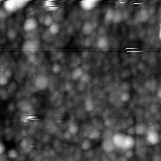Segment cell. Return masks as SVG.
Returning a JSON list of instances; mask_svg holds the SVG:
<instances>
[{
    "instance_id": "obj_26",
    "label": "cell",
    "mask_w": 161,
    "mask_h": 161,
    "mask_svg": "<svg viewBox=\"0 0 161 161\" xmlns=\"http://www.w3.org/2000/svg\"><path fill=\"white\" fill-rule=\"evenodd\" d=\"M8 156L11 159H15L18 157V153L14 149H11L8 152Z\"/></svg>"
},
{
    "instance_id": "obj_9",
    "label": "cell",
    "mask_w": 161,
    "mask_h": 161,
    "mask_svg": "<svg viewBox=\"0 0 161 161\" xmlns=\"http://www.w3.org/2000/svg\"><path fill=\"white\" fill-rule=\"evenodd\" d=\"M150 16V15L149 14L148 8L145 7H143L139 10L137 16L138 20L142 23H145L149 19Z\"/></svg>"
},
{
    "instance_id": "obj_14",
    "label": "cell",
    "mask_w": 161,
    "mask_h": 161,
    "mask_svg": "<svg viewBox=\"0 0 161 161\" xmlns=\"http://www.w3.org/2000/svg\"><path fill=\"white\" fill-rule=\"evenodd\" d=\"M84 70L80 67H77L75 68L72 72V78L74 80L80 79L82 75L84 74Z\"/></svg>"
},
{
    "instance_id": "obj_3",
    "label": "cell",
    "mask_w": 161,
    "mask_h": 161,
    "mask_svg": "<svg viewBox=\"0 0 161 161\" xmlns=\"http://www.w3.org/2000/svg\"><path fill=\"white\" fill-rule=\"evenodd\" d=\"M38 23L37 20L34 18H27L23 23V30L29 33L33 31L38 28Z\"/></svg>"
},
{
    "instance_id": "obj_11",
    "label": "cell",
    "mask_w": 161,
    "mask_h": 161,
    "mask_svg": "<svg viewBox=\"0 0 161 161\" xmlns=\"http://www.w3.org/2000/svg\"><path fill=\"white\" fill-rule=\"evenodd\" d=\"M96 45L99 49L103 50H108L109 47V42L108 38L105 36H100L97 40Z\"/></svg>"
},
{
    "instance_id": "obj_16",
    "label": "cell",
    "mask_w": 161,
    "mask_h": 161,
    "mask_svg": "<svg viewBox=\"0 0 161 161\" xmlns=\"http://www.w3.org/2000/svg\"><path fill=\"white\" fill-rule=\"evenodd\" d=\"M123 20V15H122V11L119 9L114 10V16L113 18L112 22L114 23H119Z\"/></svg>"
},
{
    "instance_id": "obj_31",
    "label": "cell",
    "mask_w": 161,
    "mask_h": 161,
    "mask_svg": "<svg viewBox=\"0 0 161 161\" xmlns=\"http://www.w3.org/2000/svg\"><path fill=\"white\" fill-rule=\"evenodd\" d=\"M6 17H7V12L6 11V10L4 8L0 9V18L4 19Z\"/></svg>"
},
{
    "instance_id": "obj_12",
    "label": "cell",
    "mask_w": 161,
    "mask_h": 161,
    "mask_svg": "<svg viewBox=\"0 0 161 161\" xmlns=\"http://www.w3.org/2000/svg\"><path fill=\"white\" fill-rule=\"evenodd\" d=\"M94 31V26L90 21H86L82 25L81 31L85 35H91Z\"/></svg>"
},
{
    "instance_id": "obj_24",
    "label": "cell",
    "mask_w": 161,
    "mask_h": 161,
    "mask_svg": "<svg viewBox=\"0 0 161 161\" xmlns=\"http://www.w3.org/2000/svg\"><path fill=\"white\" fill-rule=\"evenodd\" d=\"M9 77H8L4 73L0 74V85L1 86H5L9 82Z\"/></svg>"
},
{
    "instance_id": "obj_23",
    "label": "cell",
    "mask_w": 161,
    "mask_h": 161,
    "mask_svg": "<svg viewBox=\"0 0 161 161\" xmlns=\"http://www.w3.org/2000/svg\"><path fill=\"white\" fill-rule=\"evenodd\" d=\"M91 147V143L89 139H84L82 140L81 143V148L84 150H89Z\"/></svg>"
},
{
    "instance_id": "obj_5",
    "label": "cell",
    "mask_w": 161,
    "mask_h": 161,
    "mask_svg": "<svg viewBox=\"0 0 161 161\" xmlns=\"http://www.w3.org/2000/svg\"><path fill=\"white\" fill-rule=\"evenodd\" d=\"M125 136H126L125 135L121 133H117L113 135L111 139L116 148H122Z\"/></svg>"
},
{
    "instance_id": "obj_20",
    "label": "cell",
    "mask_w": 161,
    "mask_h": 161,
    "mask_svg": "<svg viewBox=\"0 0 161 161\" xmlns=\"http://www.w3.org/2000/svg\"><path fill=\"white\" fill-rule=\"evenodd\" d=\"M79 131V127L77 125V124H75L74 122H71L70 123L69 125V128H68V131L72 135L73 134H75L78 132Z\"/></svg>"
},
{
    "instance_id": "obj_30",
    "label": "cell",
    "mask_w": 161,
    "mask_h": 161,
    "mask_svg": "<svg viewBox=\"0 0 161 161\" xmlns=\"http://www.w3.org/2000/svg\"><path fill=\"white\" fill-rule=\"evenodd\" d=\"M20 145H21V147L23 149H25L26 148L28 147H29V142L28 141L27 139L26 138H24L22 140V141L21 142V143H20Z\"/></svg>"
},
{
    "instance_id": "obj_1",
    "label": "cell",
    "mask_w": 161,
    "mask_h": 161,
    "mask_svg": "<svg viewBox=\"0 0 161 161\" xmlns=\"http://www.w3.org/2000/svg\"><path fill=\"white\" fill-rule=\"evenodd\" d=\"M40 48V42L36 39H29L23 44L22 50L27 53H33L37 52Z\"/></svg>"
},
{
    "instance_id": "obj_36",
    "label": "cell",
    "mask_w": 161,
    "mask_h": 161,
    "mask_svg": "<svg viewBox=\"0 0 161 161\" xmlns=\"http://www.w3.org/2000/svg\"><path fill=\"white\" fill-rule=\"evenodd\" d=\"M91 45V40L90 38H86L84 41V45L86 47H89Z\"/></svg>"
},
{
    "instance_id": "obj_21",
    "label": "cell",
    "mask_w": 161,
    "mask_h": 161,
    "mask_svg": "<svg viewBox=\"0 0 161 161\" xmlns=\"http://www.w3.org/2000/svg\"><path fill=\"white\" fill-rule=\"evenodd\" d=\"M84 104H85V108L87 111H91L94 109L93 101L90 98H87L86 99Z\"/></svg>"
},
{
    "instance_id": "obj_17",
    "label": "cell",
    "mask_w": 161,
    "mask_h": 161,
    "mask_svg": "<svg viewBox=\"0 0 161 161\" xmlns=\"http://www.w3.org/2000/svg\"><path fill=\"white\" fill-rule=\"evenodd\" d=\"M60 30L59 25L57 23H53L48 27V32L51 35H57Z\"/></svg>"
},
{
    "instance_id": "obj_25",
    "label": "cell",
    "mask_w": 161,
    "mask_h": 161,
    "mask_svg": "<svg viewBox=\"0 0 161 161\" xmlns=\"http://www.w3.org/2000/svg\"><path fill=\"white\" fill-rule=\"evenodd\" d=\"M7 35H8V37L9 40H14L16 38L18 34H17V32L14 30V29H9L8 30V33H7Z\"/></svg>"
},
{
    "instance_id": "obj_29",
    "label": "cell",
    "mask_w": 161,
    "mask_h": 161,
    "mask_svg": "<svg viewBox=\"0 0 161 161\" xmlns=\"http://www.w3.org/2000/svg\"><path fill=\"white\" fill-rule=\"evenodd\" d=\"M62 70V67L59 64H54L52 65V70L53 73L55 74H58Z\"/></svg>"
},
{
    "instance_id": "obj_18",
    "label": "cell",
    "mask_w": 161,
    "mask_h": 161,
    "mask_svg": "<svg viewBox=\"0 0 161 161\" xmlns=\"http://www.w3.org/2000/svg\"><path fill=\"white\" fill-rule=\"evenodd\" d=\"M45 6L49 11H55L58 9V7L54 4L53 1H48L45 2Z\"/></svg>"
},
{
    "instance_id": "obj_4",
    "label": "cell",
    "mask_w": 161,
    "mask_h": 161,
    "mask_svg": "<svg viewBox=\"0 0 161 161\" xmlns=\"http://www.w3.org/2000/svg\"><path fill=\"white\" fill-rule=\"evenodd\" d=\"M3 8L7 13H12L19 9L18 0H8L3 3Z\"/></svg>"
},
{
    "instance_id": "obj_28",
    "label": "cell",
    "mask_w": 161,
    "mask_h": 161,
    "mask_svg": "<svg viewBox=\"0 0 161 161\" xmlns=\"http://www.w3.org/2000/svg\"><path fill=\"white\" fill-rule=\"evenodd\" d=\"M130 96L127 92H123L121 95H120V99L123 101V102H127L130 100Z\"/></svg>"
},
{
    "instance_id": "obj_37",
    "label": "cell",
    "mask_w": 161,
    "mask_h": 161,
    "mask_svg": "<svg viewBox=\"0 0 161 161\" xmlns=\"http://www.w3.org/2000/svg\"><path fill=\"white\" fill-rule=\"evenodd\" d=\"M128 133L130 134L129 135H131L132 136L133 134L135 133V130H134V128H130L129 130H128Z\"/></svg>"
},
{
    "instance_id": "obj_22",
    "label": "cell",
    "mask_w": 161,
    "mask_h": 161,
    "mask_svg": "<svg viewBox=\"0 0 161 161\" xmlns=\"http://www.w3.org/2000/svg\"><path fill=\"white\" fill-rule=\"evenodd\" d=\"M100 136V133L97 130H93L89 132L88 134V137L91 140H95Z\"/></svg>"
},
{
    "instance_id": "obj_7",
    "label": "cell",
    "mask_w": 161,
    "mask_h": 161,
    "mask_svg": "<svg viewBox=\"0 0 161 161\" xmlns=\"http://www.w3.org/2000/svg\"><path fill=\"white\" fill-rule=\"evenodd\" d=\"M146 140L148 143L152 145H157L160 141L159 135L155 130L150 131L146 136Z\"/></svg>"
},
{
    "instance_id": "obj_38",
    "label": "cell",
    "mask_w": 161,
    "mask_h": 161,
    "mask_svg": "<svg viewBox=\"0 0 161 161\" xmlns=\"http://www.w3.org/2000/svg\"><path fill=\"white\" fill-rule=\"evenodd\" d=\"M158 97L159 98L161 97V96H160V89L158 90Z\"/></svg>"
},
{
    "instance_id": "obj_34",
    "label": "cell",
    "mask_w": 161,
    "mask_h": 161,
    "mask_svg": "<svg viewBox=\"0 0 161 161\" xmlns=\"http://www.w3.org/2000/svg\"><path fill=\"white\" fill-rule=\"evenodd\" d=\"M122 15H123V19H127L129 17V13L128 11L125 10L124 11H122Z\"/></svg>"
},
{
    "instance_id": "obj_6",
    "label": "cell",
    "mask_w": 161,
    "mask_h": 161,
    "mask_svg": "<svg viewBox=\"0 0 161 161\" xmlns=\"http://www.w3.org/2000/svg\"><path fill=\"white\" fill-rule=\"evenodd\" d=\"M99 3L98 1L96 0H84L80 2V7L85 11H91L94 9Z\"/></svg>"
},
{
    "instance_id": "obj_32",
    "label": "cell",
    "mask_w": 161,
    "mask_h": 161,
    "mask_svg": "<svg viewBox=\"0 0 161 161\" xmlns=\"http://www.w3.org/2000/svg\"><path fill=\"white\" fill-rule=\"evenodd\" d=\"M22 106H21V108L23 110V111H28V108H30L31 105L30 104H28V103H22Z\"/></svg>"
},
{
    "instance_id": "obj_8",
    "label": "cell",
    "mask_w": 161,
    "mask_h": 161,
    "mask_svg": "<svg viewBox=\"0 0 161 161\" xmlns=\"http://www.w3.org/2000/svg\"><path fill=\"white\" fill-rule=\"evenodd\" d=\"M135 145V138L131 136V135H126L122 148L123 150H131Z\"/></svg>"
},
{
    "instance_id": "obj_13",
    "label": "cell",
    "mask_w": 161,
    "mask_h": 161,
    "mask_svg": "<svg viewBox=\"0 0 161 161\" xmlns=\"http://www.w3.org/2000/svg\"><path fill=\"white\" fill-rule=\"evenodd\" d=\"M135 133L138 135H142L147 132V126L143 123H138L134 127Z\"/></svg>"
},
{
    "instance_id": "obj_27",
    "label": "cell",
    "mask_w": 161,
    "mask_h": 161,
    "mask_svg": "<svg viewBox=\"0 0 161 161\" xmlns=\"http://www.w3.org/2000/svg\"><path fill=\"white\" fill-rule=\"evenodd\" d=\"M90 79H91V77L87 73H84V74L82 75V77L80 79V82L82 83H84V84L89 82L90 81Z\"/></svg>"
},
{
    "instance_id": "obj_10",
    "label": "cell",
    "mask_w": 161,
    "mask_h": 161,
    "mask_svg": "<svg viewBox=\"0 0 161 161\" xmlns=\"http://www.w3.org/2000/svg\"><path fill=\"white\" fill-rule=\"evenodd\" d=\"M103 149L106 152H111L114 151L116 148L115 145H114L111 138H106L103 140L101 144Z\"/></svg>"
},
{
    "instance_id": "obj_19",
    "label": "cell",
    "mask_w": 161,
    "mask_h": 161,
    "mask_svg": "<svg viewBox=\"0 0 161 161\" xmlns=\"http://www.w3.org/2000/svg\"><path fill=\"white\" fill-rule=\"evenodd\" d=\"M43 25L47 26H50L53 23V18L50 14H47L45 16L43 21Z\"/></svg>"
},
{
    "instance_id": "obj_35",
    "label": "cell",
    "mask_w": 161,
    "mask_h": 161,
    "mask_svg": "<svg viewBox=\"0 0 161 161\" xmlns=\"http://www.w3.org/2000/svg\"><path fill=\"white\" fill-rule=\"evenodd\" d=\"M5 147H4V145L2 143H1L0 142V156L2 155V154H3V153L4 152V151H5Z\"/></svg>"
},
{
    "instance_id": "obj_39",
    "label": "cell",
    "mask_w": 161,
    "mask_h": 161,
    "mask_svg": "<svg viewBox=\"0 0 161 161\" xmlns=\"http://www.w3.org/2000/svg\"><path fill=\"white\" fill-rule=\"evenodd\" d=\"M1 3V1H0V3Z\"/></svg>"
},
{
    "instance_id": "obj_15",
    "label": "cell",
    "mask_w": 161,
    "mask_h": 161,
    "mask_svg": "<svg viewBox=\"0 0 161 161\" xmlns=\"http://www.w3.org/2000/svg\"><path fill=\"white\" fill-rule=\"evenodd\" d=\"M114 13V9L111 8H109L106 10L104 14V18L106 23H109L113 21Z\"/></svg>"
},
{
    "instance_id": "obj_33",
    "label": "cell",
    "mask_w": 161,
    "mask_h": 161,
    "mask_svg": "<svg viewBox=\"0 0 161 161\" xmlns=\"http://www.w3.org/2000/svg\"><path fill=\"white\" fill-rule=\"evenodd\" d=\"M133 155V151L131 150H126V154H125V156L127 158H131L132 157Z\"/></svg>"
},
{
    "instance_id": "obj_2",
    "label": "cell",
    "mask_w": 161,
    "mask_h": 161,
    "mask_svg": "<svg viewBox=\"0 0 161 161\" xmlns=\"http://www.w3.org/2000/svg\"><path fill=\"white\" fill-rule=\"evenodd\" d=\"M49 84V79L46 75L39 74L34 80V86L38 90H45L47 89Z\"/></svg>"
}]
</instances>
